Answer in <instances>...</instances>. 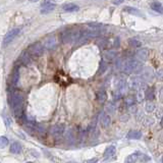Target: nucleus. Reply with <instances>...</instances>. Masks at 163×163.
Wrapping results in <instances>:
<instances>
[{
    "instance_id": "nucleus-20",
    "label": "nucleus",
    "mask_w": 163,
    "mask_h": 163,
    "mask_svg": "<svg viewBox=\"0 0 163 163\" xmlns=\"http://www.w3.org/2000/svg\"><path fill=\"white\" fill-rule=\"evenodd\" d=\"M142 138V133L140 131H131L127 134V139L131 140H139Z\"/></svg>"
},
{
    "instance_id": "nucleus-21",
    "label": "nucleus",
    "mask_w": 163,
    "mask_h": 163,
    "mask_svg": "<svg viewBox=\"0 0 163 163\" xmlns=\"http://www.w3.org/2000/svg\"><path fill=\"white\" fill-rule=\"evenodd\" d=\"M17 82H19V69H14V71L11 74V78H10V83H11L12 87L17 85Z\"/></svg>"
},
{
    "instance_id": "nucleus-6",
    "label": "nucleus",
    "mask_w": 163,
    "mask_h": 163,
    "mask_svg": "<svg viewBox=\"0 0 163 163\" xmlns=\"http://www.w3.org/2000/svg\"><path fill=\"white\" fill-rule=\"evenodd\" d=\"M64 131H65L64 123H57V124H54L53 127H51L50 133H51V135L54 137H59L64 133Z\"/></svg>"
},
{
    "instance_id": "nucleus-22",
    "label": "nucleus",
    "mask_w": 163,
    "mask_h": 163,
    "mask_svg": "<svg viewBox=\"0 0 163 163\" xmlns=\"http://www.w3.org/2000/svg\"><path fill=\"white\" fill-rule=\"evenodd\" d=\"M124 10L127 12L131 14H134V15H142V12L138 9V8H135V7H129V6H125L124 7Z\"/></svg>"
},
{
    "instance_id": "nucleus-15",
    "label": "nucleus",
    "mask_w": 163,
    "mask_h": 163,
    "mask_svg": "<svg viewBox=\"0 0 163 163\" xmlns=\"http://www.w3.org/2000/svg\"><path fill=\"white\" fill-rule=\"evenodd\" d=\"M63 10L64 11H67V12H74V11H78L79 9H80V7H79L76 4L74 3H66L64 4V5L62 6Z\"/></svg>"
},
{
    "instance_id": "nucleus-7",
    "label": "nucleus",
    "mask_w": 163,
    "mask_h": 163,
    "mask_svg": "<svg viewBox=\"0 0 163 163\" xmlns=\"http://www.w3.org/2000/svg\"><path fill=\"white\" fill-rule=\"evenodd\" d=\"M56 7V4L51 1H45L41 4V14H49Z\"/></svg>"
},
{
    "instance_id": "nucleus-43",
    "label": "nucleus",
    "mask_w": 163,
    "mask_h": 163,
    "mask_svg": "<svg viewBox=\"0 0 163 163\" xmlns=\"http://www.w3.org/2000/svg\"><path fill=\"white\" fill-rule=\"evenodd\" d=\"M162 56H163V52H162Z\"/></svg>"
},
{
    "instance_id": "nucleus-14",
    "label": "nucleus",
    "mask_w": 163,
    "mask_h": 163,
    "mask_svg": "<svg viewBox=\"0 0 163 163\" xmlns=\"http://www.w3.org/2000/svg\"><path fill=\"white\" fill-rule=\"evenodd\" d=\"M150 6H151V8L154 10V11L163 14V4L161 3V2H159V1L152 2V3L150 4Z\"/></svg>"
},
{
    "instance_id": "nucleus-1",
    "label": "nucleus",
    "mask_w": 163,
    "mask_h": 163,
    "mask_svg": "<svg viewBox=\"0 0 163 163\" xmlns=\"http://www.w3.org/2000/svg\"><path fill=\"white\" fill-rule=\"evenodd\" d=\"M122 69L125 74H140L144 69V67H143L142 62L138 61L135 58V59H127V60L123 61Z\"/></svg>"
},
{
    "instance_id": "nucleus-2",
    "label": "nucleus",
    "mask_w": 163,
    "mask_h": 163,
    "mask_svg": "<svg viewBox=\"0 0 163 163\" xmlns=\"http://www.w3.org/2000/svg\"><path fill=\"white\" fill-rule=\"evenodd\" d=\"M129 89H133V90L144 91V89H146V84H145V81L143 80L142 76H134L129 79Z\"/></svg>"
},
{
    "instance_id": "nucleus-10",
    "label": "nucleus",
    "mask_w": 163,
    "mask_h": 163,
    "mask_svg": "<svg viewBox=\"0 0 163 163\" xmlns=\"http://www.w3.org/2000/svg\"><path fill=\"white\" fill-rule=\"evenodd\" d=\"M55 45H56V38L54 36H50L44 40L43 46L46 49H52L53 47H55Z\"/></svg>"
},
{
    "instance_id": "nucleus-32",
    "label": "nucleus",
    "mask_w": 163,
    "mask_h": 163,
    "mask_svg": "<svg viewBox=\"0 0 163 163\" xmlns=\"http://www.w3.org/2000/svg\"><path fill=\"white\" fill-rule=\"evenodd\" d=\"M99 135H100V132H99L97 129H93V131H91V138L93 139V140H95V139L98 138Z\"/></svg>"
},
{
    "instance_id": "nucleus-17",
    "label": "nucleus",
    "mask_w": 163,
    "mask_h": 163,
    "mask_svg": "<svg viewBox=\"0 0 163 163\" xmlns=\"http://www.w3.org/2000/svg\"><path fill=\"white\" fill-rule=\"evenodd\" d=\"M140 153L139 152H135V153H132L125 158V163H136L138 161L139 157H140Z\"/></svg>"
},
{
    "instance_id": "nucleus-3",
    "label": "nucleus",
    "mask_w": 163,
    "mask_h": 163,
    "mask_svg": "<svg viewBox=\"0 0 163 163\" xmlns=\"http://www.w3.org/2000/svg\"><path fill=\"white\" fill-rule=\"evenodd\" d=\"M44 51V46L41 42H35V43L31 44L28 48V52L32 57H39L43 53Z\"/></svg>"
},
{
    "instance_id": "nucleus-25",
    "label": "nucleus",
    "mask_w": 163,
    "mask_h": 163,
    "mask_svg": "<svg viewBox=\"0 0 163 163\" xmlns=\"http://www.w3.org/2000/svg\"><path fill=\"white\" fill-rule=\"evenodd\" d=\"M115 109H116V107L114 106V104L112 102H109L108 104L105 106V111L107 112L108 114H112V113H114V111H115Z\"/></svg>"
},
{
    "instance_id": "nucleus-40",
    "label": "nucleus",
    "mask_w": 163,
    "mask_h": 163,
    "mask_svg": "<svg viewBox=\"0 0 163 163\" xmlns=\"http://www.w3.org/2000/svg\"><path fill=\"white\" fill-rule=\"evenodd\" d=\"M67 163H76V162H72V161H70V162H67Z\"/></svg>"
},
{
    "instance_id": "nucleus-36",
    "label": "nucleus",
    "mask_w": 163,
    "mask_h": 163,
    "mask_svg": "<svg viewBox=\"0 0 163 163\" xmlns=\"http://www.w3.org/2000/svg\"><path fill=\"white\" fill-rule=\"evenodd\" d=\"M97 161H98V159L97 158H93V159H90V160H88L86 163H96Z\"/></svg>"
},
{
    "instance_id": "nucleus-37",
    "label": "nucleus",
    "mask_w": 163,
    "mask_h": 163,
    "mask_svg": "<svg viewBox=\"0 0 163 163\" xmlns=\"http://www.w3.org/2000/svg\"><path fill=\"white\" fill-rule=\"evenodd\" d=\"M160 98H161V100H163V87L161 88V90H160Z\"/></svg>"
},
{
    "instance_id": "nucleus-29",
    "label": "nucleus",
    "mask_w": 163,
    "mask_h": 163,
    "mask_svg": "<svg viewBox=\"0 0 163 163\" xmlns=\"http://www.w3.org/2000/svg\"><path fill=\"white\" fill-rule=\"evenodd\" d=\"M134 102H135V101H134L133 97H127V98H125V100H124V104L127 105V106H129V107L135 105L134 104Z\"/></svg>"
},
{
    "instance_id": "nucleus-31",
    "label": "nucleus",
    "mask_w": 163,
    "mask_h": 163,
    "mask_svg": "<svg viewBox=\"0 0 163 163\" xmlns=\"http://www.w3.org/2000/svg\"><path fill=\"white\" fill-rule=\"evenodd\" d=\"M8 145V140L5 138V137H1L0 138V147L1 148H4Z\"/></svg>"
},
{
    "instance_id": "nucleus-19",
    "label": "nucleus",
    "mask_w": 163,
    "mask_h": 163,
    "mask_svg": "<svg viewBox=\"0 0 163 163\" xmlns=\"http://www.w3.org/2000/svg\"><path fill=\"white\" fill-rule=\"evenodd\" d=\"M21 151V145L19 142H14L10 145V152L14 154H19Z\"/></svg>"
},
{
    "instance_id": "nucleus-28",
    "label": "nucleus",
    "mask_w": 163,
    "mask_h": 163,
    "mask_svg": "<svg viewBox=\"0 0 163 163\" xmlns=\"http://www.w3.org/2000/svg\"><path fill=\"white\" fill-rule=\"evenodd\" d=\"M145 109H146L147 112L151 113V112H153L154 110H155V105H154L152 102H148V103L146 104V106H145Z\"/></svg>"
},
{
    "instance_id": "nucleus-42",
    "label": "nucleus",
    "mask_w": 163,
    "mask_h": 163,
    "mask_svg": "<svg viewBox=\"0 0 163 163\" xmlns=\"http://www.w3.org/2000/svg\"><path fill=\"white\" fill-rule=\"evenodd\" d=\"M162 163H163V157H162Z\"/></svg>"
},
{
    "instance_id": "nucleus-4",
    "label": "nucleus",
    "mask_w": 163,
    "mask_h": 163,
    "mask_svg": "<svg viewBox=\"0 0 163 163\" xmlns=\"http://www.w3.org/2000/svg\"><path fill=\"white\" fill-rule=\"evenodd\" d=\"M21 28H14V29H12V30H10L9 32H8L7 34L4 36V39H3V46L4 47L7 46V45H9V44L11 43V42L14 41L17 36H19V33H21Z\"/></svg>"
},
{
    "instance_id": "nucleus-24",
    "label": "nucleus",
    "mask_w": 163,
    "mask_h": 163,
    "mask_svg": "<svg viewBox=\"0 0 163 163\" xmlns=\"http://www.w3.org/2000/svg\"><path fill=\"white\" fill-rule=\"evenodd\" d=\"M97 45L101 48V49H105L108 46V40L106 38H101L100 40L97 42Z\"/></svg>"
},
{
    "instance_id": "nucleus-5",
    "label": "nucleus",
    "mask_w": 163,
    "mask_h": 163,
    "mask_svg": "<svg viewBox=\"0 0 163 163\" xmlns=\"http://www.w3.org/2000/svg\"><path fill=\"white\" fill-rule=\"evenodd\" d=\"M135 57L138 61L140 62H144L148 59L149 57V51L146 48H140V49L137 50V52L135 53Z\"/></svg>"
},
{
    "instance_id": "nucleus-13",
    "label": "nucleus",
    "mask_w": 163,
    "mask_h": 163,
    "mask_svg": "<svg viewBox=\"0 0 163 163\" xmlns=\"http://www.w3.org/2000/svg\"><path fill=\"white\" fill-rule=\"evenodd\" d=\"M19 59H21V61L24 63V64H30L31 61H32V56L30 55V53L27 51H24L23 53L21 54V56H19Z\"/></svg>"
},
{
    "instance_id": "nucleus-27",
    "label": "nucleus",
    "mask_w": 163,
    "mask_h": 163,
    "mask_svg": "<svg viewBox=\"0 0 163 163\" xmlns=\"http://www.w3.org/2000/svg\"><path fill=\"white\" fill-rule=\"evenodd\" d=\"M143 122H144L145 127H150V125L154 124L155 120H154V118L151 117V116H147V117H145L144 119H143Z\"/></svg>"
},
{
    "instance_id": "nucleus-9",
    "label": "nucleus",
    "mask_w": 163,
    "mask_h": 163,
    "mask_svg": "<svg viewBox=\"0 0 163 163\" xmlns=\"http://www.w3.org/2000/svg\"><path fill=\"white\" fill-rule=\"evenodd\" d=\"M116 56H117V53H116L115 50H106V51H104V53H103V60L104 61H112L114 60V59L116 58Z\"/></svg>"
},
{
    "instance_id": "nucleus-38",
    "label": "nucleus",
    "mask_w": 163,
    "mask_h": 163,
    "mask_svg": "<svg viewBox=\"0 0 163 163\" xmlns=\"http://www.w3.org/2000/svg\"><path fill=\"white\" fill-rule=\"evenodd\" d=\"M113 3L114 4H120V3H122V1H113Z\"/></svg>"
},
{
    "instance_id": "nucleus-41",
    "label": "nucleus",
    "mask_w": 163,
    "mask_h": 163,
    "mask_svg": "<svg viewBox=\"0 0 163 163\" xmlns=\"http://www.w3.org/2000/svg\"><path fill=\"white\" fill-rule=\"evenodd\" d=\"M27 163H34V162H27Z\"/></svg>"
},
{
    "instance_id": "nucleus-33",
    "label": "nucleus",
    "mask_w": 163,
    "mask_h": 163,
    "mask_svg": "<svg viewBox=\"0 0 163 163\" xmlns=\"http://www.w3.org/2000/svg\"><path fill=\"white\" fill-rule=\"evenodd\" d=\"M155 76L158 80H163V68H160L155 72Z\"/></svg>"
},
{
    "instance_id": "nucleus-16",
    "label": "nucleus",
    "mask_w": 163,
    "mask_h": 163,
    "mask_svg": "<svg viewBox=\"0 0 163 163\" xmlns=\"http://www.w3.org/2000/svg\"><path fill=\"white\" fill-rule=\"evenodd\" d=\"M100 122H101V125H102L104 129L108 127L110 125V122H111V118L108 114H103L101 115V119H100Z\"/></svg>"
},
{
    "instance_id": "nucleus-39",
    "label": "nucleus",
    "mask_w": 163,
    "mask_h": 163,
    "mask_svg": "<svg viewBox=\"0 0 163 163\" xmlns=\"http://www.w3.org/2000/svg\"><path fill=\"white\" fill-rule=\"evenodd\" d=\"M160 125H161V127H163V117L161 118V122H160Z\"/></svg>"
},
{
    "instance_id": "nucleus-30",
    "label": "nucleus",
    "mask_w": 163,
    "mask_h": 163,
    "mask_svg": "<svg viewBox=\"0 0 163 163\" xmlns=\"http://www.w3.org/2000/svg\"><path fill=\"white\" fill-rule=\"evenodd\" d=\"M144 98H145L144 91H138V93H137V101L138 102H142L144 100Z\"/></svg>"
},
{
    "instance_id": "nucleus-23",
    "label": "nucleus",
    "mask_w": 163,
    "mask_h": 163,
    "mask_svg": "<svg viewBox=\"0 0 163 163\" xmlns=\"http://www.w3.org/2000/svg\"><path fill=\"white\" fill-rule=\"evenodd\" d=\"M107 62L106 61H104L102 59V60L100 61V65H99V69H98V74H103L105 71L107 70Z\"/></svg>"
},
{
    "instance_id": "nucleus-12",
    "label": "nucleus",
    "mask_w": 163,
    "mask_h": 163,
    "mask_svg": "<svg viewBox=\"0 0 163 163\" xmlns=\"http://www.w3.org/2000/svg\"><path fill=\"white\" fill-rule=\"evenodd\" d=\"M116 153V148L114 146H109L105 149V152H104V158L106 159H110V158L114 157Z\"/></svg>"
},
{
    "instance_id": "nucleus-26",
    "label": "nucleus",
    "mask_w": 163,
    "mask_h": 163,
    "mask_svg": "<svg viewBox=\"0 0 163 163\" xmlns=\"http://www.w3.org/2000/svg\"><path fill=\"white\" fill-rule=\"evenodd\" d=\"M146 98L149 100V102H151L152 100H154V99H155V93H154V90L153 89H147Z\"/></svg>"
},
{
    "instance_id": "nucleus-35",
    "label": "nucleus",
    "mask_w": 163,
    "mask_h": 163,
    "mask_svg": "<svg viewBox=\"0 0 163 163\" xmlns=\"http://www.w3.org/2000/svg\"><path fill=\"white\" fill-rule=\"evenodd\" d=\"M129 112H131V113H136V112H137V106H136V105H133V106L129 107Z\"/></svg>"
},
{
    "instance_id": "nucleus-8",
    "label": "nucleus",
    "mask_w": 163,
    "mask_h": 163,
    "mask_svg": "<svg viewBox=\"0 0 163 163\" xmlns=\"http://www.w3.org/2000/svg\"><path fill=\"white\" fill-rule=\"evenodd\" d=\"M142 78L144 81L146 82H151L154 78V74L153 70H152L151 67H144V69L142 70Z\"/></svg>"
},
{
    "instance_id": "nucleus-18",
    "label": "nucleus",
    "mask_w": 163,
    "mask_h": 163,
    "mask_svg": "<svg viewBox=\"0 0 163 163\" xmlns=\"http://www.w3.org/2000/svg\"><path fill=\"white\" fill-rule=\"evenodd\" d=\"M97 99L100 103H104L107 99V93L105 90H99L97 92Z\"/></svg>"
},
{
    "instance_id": "nucleus-11",
    "label": "nucleus",
    "mask_w": 163,
    "mask_h": 163,
    "mask_svg": "<svg viewBox=\"0 0 163 163\" xmlns=\"http://www.w3.org/2000/svg\"><path fill=\"white\" fill-rule=\"evenodd\" d=\"M60 40L62 43L71 42V30H65L60 33Z\"/></svg>"
},
{
    "instance_id": "nucleus-34",
    "label": "nucleus",
    "mask_w": 163,
    "mask_h": 163,
    "mask_svg": "<svg viewBox=\"0 0 163 163\" xmlns=\"http://www.w3.org/2000/svg\"><path fill=\"white\" fill-rule=\"evenodd\" d=\"M129 43H131L133 46H135V47H140V46H141L140 42L135 40V39H131V40H129Z\"/></svg>"
}]
</instances>
